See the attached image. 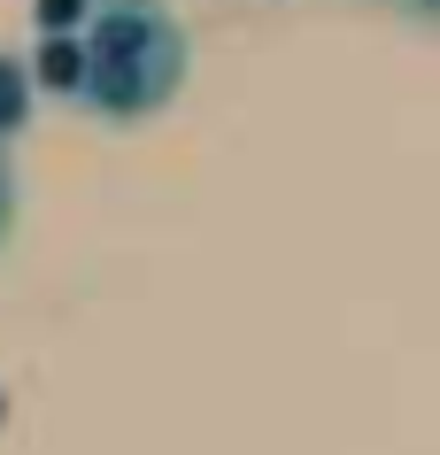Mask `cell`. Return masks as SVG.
<instances>
[{
	"label": "cell",
	"instance_id": "1",
	"mask_svg": "<svg viewBox=\"0 0 440 455\" xmlns=\"http://www.w3.org/2000/svg\"><path fill=\"white\" fill-rule=\"evenodd\" d=\"M194 39L163 0H100L77 31V108L93 124H147L186 93Z\"/></svg>",
	"mask_w": 440,
	"mask_h": 455
},
{
	"label": "cell",
	"instance_id": "2",
	"mask_svg": "<svg viewBox=\"0 0 440 455\" xmlns=\"http://www.w3.org/2000/svg\"><path fill=\"white\" fill-rule=\"evenodd\" d=\"M24 124H31V70H24V54L0 47V147L24 140Z\"/></svg>",
	"mask_w": 440,
	"mask_h": 455
},
{
	"label": "cell",
	"instance_id": "3",
	"mask_svg": "<svg viewBox=\"0 0 440 455\" xmlns=\"http://www.w3.org/2000/svg\"><path fill=\"white\" fill-rule=\"evenodd\" d=\"M16 240V170H8V147H0V247Z\"/></svg>",
	"mask_w": 440,
	"mask_h": 455
},
{
	"label": "cell",
	"instance_id": "4",
	"mask_svg": "<svg viewBox=\"0 0 440 455\" xmlns=\"http://www.w3.org/2000/svg\"><path fill=\"white\" fill-rule=\"evenodd\" d=\"M387 8H410V16H433L440 24V0H387Z\"/></svg>",
	"mask_w": 440,
	"mask_h": 455
}]
</instances>
